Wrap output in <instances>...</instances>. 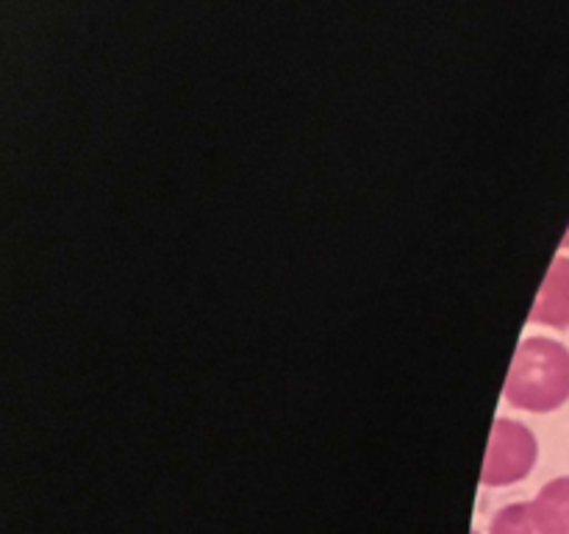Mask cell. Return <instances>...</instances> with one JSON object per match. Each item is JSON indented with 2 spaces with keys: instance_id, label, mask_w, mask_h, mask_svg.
Here are the masks:
<instances>
[{
  "instance_id": "cell-1",
  "label": "cell",
  "mask_w": 569,
  "mask_h": 534,
  "mask_svg": "<svg viewBox=\"0 0 569 534\" xmlns=\"http://www.w3.org/2000/svg\"><path fill=\"white\" fill-rule=\"evenodd\" d=\"M506 398L528 412L559 409L569 398V350L548 337H531L517 348L506 382Z\"/></svg>"
},
{
  "instance_id": "cell-2",
  "label": "cell",
  "mask_w": 569,
  "mask_h": 534,
  "mask_svg": "<svg viewBox=\"0 0 569 534\" xmlns=\"http://www.w3.org/2000/svg\"><path fill=\"white\" fill-rule=\"evenodd\" d=\"M533 462H537V439H533V434L515 421H498L492 428V439H489L481 482L487 487L515 484L531 473Z\"/></svg>"
},
{
  "instance_id": "cell-3",
  "label": "cell",
  "mask_w": 569,
  "mask_h": 534,
  "mask_svg": "<svg viewBox=\"0 0 569 534\" xmlns=\"http://www.w3.org/2000/svg\"><path fill=\"white\" fill-rule=\"evenodd\" d=\"M531 320L542 323V326L569 328V259L565 256L550 267L542 293L531 309Z\"/></svg>"
},
{
  "instance_id": "cell-4",
  "label": "cell",
  "mask_w": 569,
  "mask_h": 534,
  "mask_svg": "<svg viewBox=\"0 0 569 534\" xmlns=\"http://www.w3.org/2000/svg\"><path fill=\"white\" fill-rule=\"evenodd\" d=\"M533 506L548 534H569V476L545 484Z\"/></svg>"
},
{
  "instance_id": "cell-5",
  "label": "cell",
  "mask_w": 569,
  "mask_h": 534,
  "mask_svg": "<svg viewBox=\"0 0 569 534\" xmlns=\"http://www.w3.org/2000/svg\"><path fill=\"white\" fill-rule=\"evenodd\" d=\"M492 534H548L533 504H511L495 515Z\"/></svg>"
}]
</instances>
